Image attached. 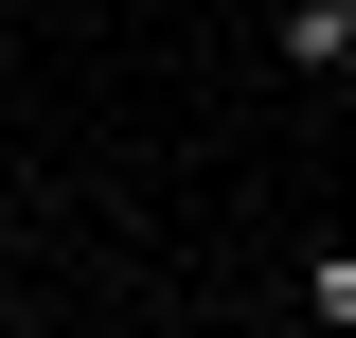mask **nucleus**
Instances as JSON below:
<instances>
[{"instance_id": "f257e3e1", "label": "nucleus", "mask_w": 356, "mask_h": 338, "mask_svg": "<svg viewBox=\"0 0 356 338\" xmlns=\"http://www.w3.org/2000/svg\"><path fill=\"white\" fill-rule=\"evenodd\" d=\"M285 72H321V89L356 72V0H285Z\"/></svg>"}, {"instance_id": "f03ea898", "label": "nucleus", "mask_w": 356, "mask_h": 338, "mask_svg": "<svg viewBox=\"0 0 356 338\" xmlns=\"http://www.w3.org/2000/svg\"><path fill=\"white\" fill-rule=\"evenodd\" d=\"M303 321H321V338H356V250H303Z\"/></svg>"}, {"instance_id": "7ed1b4c3", "label": "nucleus", "mask_w": 356, "mask_h": 338, "mask_svg": "<svg viewBox=\"0 0 356 338\" xmlns=\"http://www.w3.org/2000/svg\"><path fill=\"white\" fill-rule=\"evenodd\" d=\"M72 18H89V0H72Z\"/></svg>"}]
</instances>
